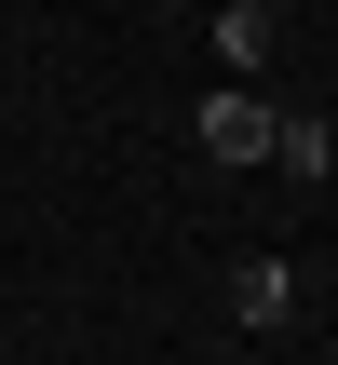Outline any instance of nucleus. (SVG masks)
Returning a JSON list of instances; mask_svg holds the SVG:
<instances>
[{
  "label": "nucleus",
  "mask_w": 338,
  "mask_h": 365,
  "mask_svg": "<svg viewBox=\"0 0 338 365\" xmlns=\"http://www.w3.org/2000/svg\"><path fill=\"white\" fill-rule=\"evenodd\" d=\"M271 27H285V14H257V0H217V54H230V81H257V68H271Z\"/></svg>",
  "instance_id": "nucleus-3"
},
{
  "label": "nucleus",
  "mask_w": 338,
  "mask_h": 365,
  "mask_svg": "<svg viewBox=\"0 0 338 365\" xmlns=\"http://www.w3.org/2000/svg\"><path fill=\"white\" fill-rule=\"evenodd\" d=\"M271 163H285V176H338V122H312V108H271Z\"/></svg>",
  "instance_id": "nucleus-2"
},
{
  "label": "nucleus",
  "mask_w": 338,
  "mask_h": 365,
  "mask_svg": "<svg viewBox=\"0 0 338 365\" xmlns=\"http://www.w3.org/2000/svg\"><path fill=\"white\" fill-rule=\"evenodd\" d=\"M230 312H244V325H285V312H298V271H285V257H244V271H230Z\"/></svg>",
  "instance_id": "nucleus-4"
},
{
  "label": "nucleus",
  "mask_w": 338,
  "mask_h": 365,
  "mask_svg": "<svg viewBox=\"0 0 338 365\" xmlns=\"http://www.w3.org/2000/svg\"><path fill=\"white\" fill-rule=\"evenodd\" d=\"M257 14H285V0H257Z\"/></svg>",
  "instance_id": "nucleus-5"
},
{
  "label": "nucleus",
  "mask_w": 338,
  "mask_h": 365,
  "mask_svg": "<svg viewBox=\"0 0 338 365\" xmlns=\"http://www.w3.org/2000/svg\"><path fill=\"white\" fill-rule=\"evenodd\" d=\"M190 135H203V149H217V163H271V95H257V81H217V95H203V122H190Z\"/></svg>",
  "instance_id": "nucleus-1"
}]
</instances>
